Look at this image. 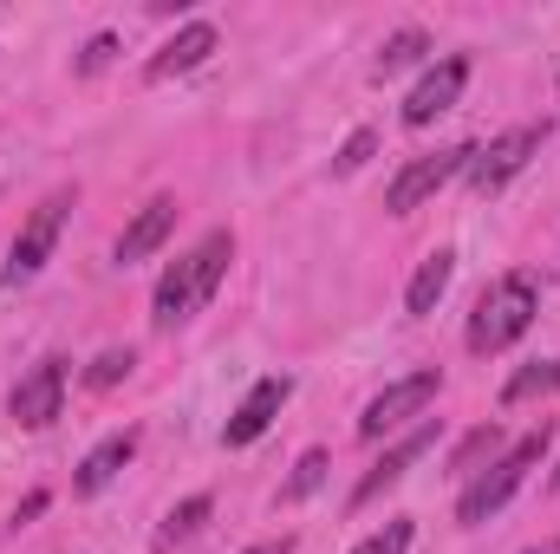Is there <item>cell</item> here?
Returning <instances> with one entry per match:
<instances>
[{
	"instance_id": "obj_1",
	"label": "cell",
	"mask_w": 560,
	"mask_h": 554,
	"mask_svg": "<svg viewBox=\"0 0 560 554\" xmlns=\"http://www.w3.org/2000/svg\"><path fill=\"white\" fill-rule=\"evenodd\" d=\"M229 262H235V235L229 229H215V235H202L189 255H176L163 280H156V300H150V320L156 326H183V320H196L209 300H215V287L229 275Z\"/></svg>"
},
{
	"instance_id": "obj_2",
	"label": "cell",
	"mask_w": 560,
	"mask_h": 554,
	"mask_svg": "<svg viewBox=\"0 0 560 554\" xmlns=\"http://www.w3.org/2000/svg\"><path fill=\"white\" fill-rule=\"evenodd\" d=\"M535 313H541V293H535V280L528 275H502L482 287V300H476V313H469V353H509L528 326H535Z\"/></svg>"
},
{
	"instance_id": "obj_3",
	"label": "cell",
	"mask_w": 560,
	"mask_h": 554,
	"mask_svg": "<svg viewBox=\"0 0 560 554\" xmlns=\"http://www.w3.org/2000/svg\"><path fill=\"white\" fill-rule=\"evenodd\" d=\"M541 450H548V424H541V430H528L522 443H509V450L476 476V483H463V496H456V522H463V529H482V522H489V516L522 489V483H528V470L541 463Z\"/></svg>"
},
{
	"instance_id": "obj_4",
	"label": "cell",
	"mask_w": 560,
	"mask_h": 554,
	"mask_svg": "<svg viewBox=\"0 0 560 554\" xmlns=\"http://www.w3.org/2000/svg\"><path fill=\"white\" fill-rule=\"evenodd\" d=\"M541 125H515V131H502V138L476 143V157H469V189L476 196H495L502 183H515L528 163H535V150H541Z\"/></svg>"
},
{
	"instance_id": "obj_5",
	"label": "cell",
	"mask_w": 560,
	"mask_h": 554,
	"mask_svg": "<svg viewBox=\"0 0 560 554\" xmlns=\"http://www.w3.org/2000/svg\"><path fill=\"white\" fill-rule=\"evenodd\" d=\"M66 196H46L33 216H26V229L13 235V249H7V268H0V287H20V280H33L46 262H52V249H59V229H66Z\"/></svg>"
},
{
	"instance_id": "obj_6",
	"label": "cell",
	"mask_w": 560,
	"mask_h": 554,
	"mask_svg": "<svg viewBox=\"0 0 560 554\" xmlns=\"http://www.w3.org/2000/svg\"><path fill=\"white\" fill-rule=\"evenodd\" d=\"M436 392H443V372H411V379H398V385H385L372 405H365V417H359V437H392V430H405L411 417H423L430 405H436Z\"/></svg>"
},
{
	"instance_id": "obj_7",
	"label": "cell",
	"mask_w": 560,
	"mask_h": 554,
	"mask_svg": "<svg viewBox=\"0 0 560 554\" xmlns=\"http://www.w3.org/2000/svg\"><path fill=\"white\" fill-rule=\"evenodd\" d=\"M469 157H476V143H456V150H436V157H418V163H405L398 176H392V189H385V209L392 216H411L423 209L450 176H463L469 170Z\"/></svg>"
},
{
	"instance_id": "obj_8",
	"label": "cell",
	"mask_w": 560,
	"mask_h": 554,
	"mask_svg": "<svg viewBox=\"0 0 560 554\" xmlns=\"http://www.w3.org/2000/svg\"><path fill=\"white\" fill-rule=\"evenodd\" d=\"M66 405V359H39L20 385H13V399H7V412L20 430H46L52 417Z\"/></svg>"
},
{
	"instance_id": "obj_9",
	"label": "cell",
	"mask_w": 560,
	"mask_h": 554,
	"mask_svg": "<svg viewBox=\"0 0 560 554\" xmlns=\"http://www.w3.org/2000/svg\"><path fill=\"white\" fill-rule=\"evenodd\" d=\"M430 450H436V417H423L411 437H398V443H392V450H385V457H378L365 476H359V489H352V509H365V503H378L392 483H405V470H411L418 457H430Z\"/></svg>"
},
{
	"instance_id": "obj_10",
	"label": "cell",
	"mask_w": 560,
	"mask_h": 554,
	"mask_svg": "<svg viewBox=\"0 0 560 554\" xmlns=\"http://www.w3.org/2000/svg\"><path fill=\"white\" fill-rule=\"evenodd\" d=\"M463 85H469V59H443V66H430L418 85H411V99H405V125L423 131V125H436L443 112H456Z\"/></svg>"
},
{
	"instance_id": "obj_11",
	"label": "cell",
	"mask_w": 560,
	"mask_h": 554,
	"mask_svg": "<svg viewBox=\"0 0 560 554\" xmlns=\"http://www.w3.org/2000/svg\"><path fill=\"white\" fill-rule=\"evenodd\" d=\"M287 399H293V379H287V372L255 379V392H248V399L235 405V417L222 424V443H235V450H242V443H255V437H261V430L280 417V405H287Z\"/></svg>"
},
{
	"instance_id": "obj_12",
	"label": "cell",
	"mask_w": 560,
	"mask_h": 554,
	"mask_svg": "<svg viewBox=\"0 0 560 554\" xmlns=\"http://www.w3.org/2000/svg\"><path fill=\"white\" fill-rule=\"evenodd\" d=\"M215 46H222V33H215L209 20H189L176 39H163V46H156V59L143 66V79H150V85H163V79H183V72L209 66V53H215Z\"/></svg>"
},
{
	"instance_id": "obj_13",
	"label": "cell",
	"mask_w": 560,
	"mask_h": 554,
	"mask_svg": "<svg viewBox=\"0 0 560 554\" xmlns=\"http://www.w3.org/2000/svg\"><path fill=\"white\" fill-rule=\"evenodd\" d=\"M170 229H176V196H150L138 216H131V229L118 235V268H138V262H150V255L170 242Z\"/></svg>"
},
{
	"instance_id": "obj_14",
	"label": "cell",
	"mask_w": 560,
	"mask_h": 554,
	"mask_svg": "<svg viewBox=\"0 0 560 554\" xmlns=\"http://www.w3.org/2000/svg\"><path fill=\"white\" fill-rule=\"evenodd\" d=\"M131 457H138V437H131V430H112V437H105V443H98V450L79 463L72 489H79V496H98V489H112V483H118V470H125Z\"/></svg>"
},
{
	"instance_id": "obj_15",
	"label": "cell",
	"mask_w": 560,
	"mask_h": 554,
	"mask_svg": "<svg viewBox=\"0 0 560 554\" xmlns=\"http://www.w3.org/2000/svg\"><path fill=\"white\" fill-rule=\"evenodd\" d=\"M450 275H456V255H450V249L423 255V262H418V275H411V287H405V313H411V320L436 313V300L450 293Z\"/></svg>"
},
{
	"instance_id": "obj_16",
	"label": "cell",
	"mask_w": 560,
	"mask_h": 554,
	"mask_svg": "<svg viewBox=\"0 0 560 554\" xmlns=\"http://www.w3.org/2000/svg\"><path fill=\"white\" fill-rule=\"evenodd\" d=\"M495 457H502V424L489 417V424H476V430H469V437L456 443V457H450V476L476 483V476H482V470H489Z\"/></svg>"
},
{
	"instance_id": "obj_17",
	"label": "cell",
	"mask_w": 560,
	"mask_h": 554,
	"mask_svg": "<svg viewBox=\"0 0 560 554\" xmlns=\"http://www.w3.org/2000/svg\"><path fill=\"white\" fill-rule=\"evenodd\" d=\"M423 53H430V33H423V26H405V33H392V39L378 46V66H372V72H378V79H392V72L418 66Z\"/></svg>"
},
{
	"instance_id": "obj_18",
	"label": "cell",
	"mask_w": 560,
	"mask_h": 554,
	"mask_svg": "<svg viewBox=\"0 0 560 554\" xmlns=\"http://www.w3.org/2000/svg\"><path fill=\"white\" fill-rule=\"evenodd\" d=\"M209 509H215L209 496H189V503H176V509L163 516V529H156V549H176V542H189V535L209 522Z\"/></svg>"
},
{
	"instance_id": "obj_19",
	"label": "cell",
	"mask_w": 560,
	"mask_h": 554,
	"mask_svg": "<svg viewBox=\"0 0 560 554\" xmlns=\"http://www.w3.org/2000/svg\"><path fill=\"white\" fill-rule=\"evenodd\" d=\"M560 385V359H541V366H522L509 385H502V405H528V399H541V392H555Z\"/></svg>"
},
{
	"instance_id": "obj_20",
	"label": "cell",
	"mask_w": 560,
	"mask_h": 554,
	"mask_svg": "<svg viewBox=\"0 0 560 554\" xmlns=\"http://www.w3.org/2000/svg\"><path fill=\"white\" fill-rule=\"evenodd\" d=\"M326 470H332V457H326V450H306V457L293 463V476L280 483V503H306V496L326 483Z\"/></svg>"
},
{
	"instance_id": "obj_21",
	"label": "cell",
	"mask_w": 560,
	"mask_h": 554,
	"mask_svg": "<svg viewBox=\"0 0 560 554\" xmlns=\"http://www.w3.org/2000/svg\"><path fill=\"white\" fill-rule=\"evenodd\" d=\"M131 366H138L131 353H98V359H92V372H85V385H98V392H112L118 379H131Z\"/></svg>"
},
{
	"instance_id": "obj_22",
	"label": "cell",
	"mask_w": 560,
	"mask_h": 554,
	"mask_svg": "<svg viewBox=\"0 0 560 554\" xmlns=\"http://www.w3.org/2000/svg\"><path fill=\"white\" fill-rule=\"evenodd\" d=\"M372 150H378V131H352L346 150L332 157V170H339V176H352V170H365V163H372Z\"/></svg>"
},
{
	"instance_id": "obj_23",
	"label": "cell",
	"mask_w": 560,
	"mask_h": 554,
	"mask_svg": "<svg viewBox=\"0 0 560 554\" xmlns=\"http://www.w3.org/2000/svg\"><path fill=\"white\" fill-rule=\"evenodd\" d=\"M405 549H411V522H385L378 535H365L352 554H405Z\"/></svg>"
},
{
	"instance_id": "obj_24",
	"label": "cell",
	"mask_w": 560,
	"mask_h": 554,
	"mask_svg": "<svg viewBox=\"0 0 560 554\" xmlns=\"http://www.w3.org/2000/svg\"><path fill=\"white\" fill-rule=\"evenodd\" d=\"M112 53H118V39H112V33H98V39L79 53V72H105V66H112Z\"/></svg>"
},
{
	"instance_id": "obj_25",
	"label": "cell",
	"mask_w": 560,
	"mask_h": 554,
	"mask_svg": "<svg viewBox=\"0 0 560 554\" xmlns=\"http://www.w3.org/2000/svg\"><path fill=\"white\" fill-rule=\"evenodd\" d=\"M248 554H293V535H280V542H255Z\"/></svg>"
},
{
	"instance_id": "obj_26",
	"label": "cell",
	"mask_w": 560,
	"mask_h": 554,
	"mask_svg": "<svg viewBox=\"0 0 560 554\" xmlns=\"http://www.w3.org/2000/svg\"><path fill=\"white\" fill-rule=\"evenodd\" d=\"M522 554H560V542H541V549H522Z\"/></svg>"
},
{
	"instance_id": "obj_27",
	"label": "cell",
	"mask_w": 560,
	"mask_h": 554,
	"mask_svg": "<svg viewBox=\"0 0 560 554\" xmlns=\"http://www.w3.org/2000/svg\"><path fill=\"white\" fill-rule=\"evenodd\" d=\"M555 489H560V470H555Z\"/></svg>"
}]
</instances>
